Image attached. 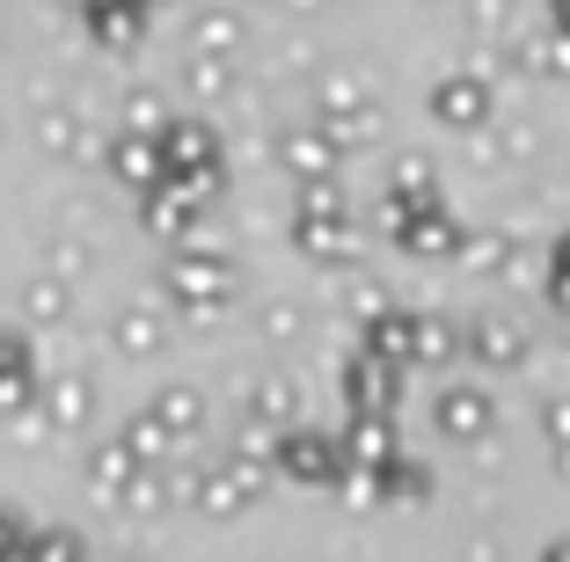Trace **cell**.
<instances>
[{
  "label": "cell",
  "instance_id": "obj_1",
  "mask_svg": "<svg viewBox=\"0 0 570 562\" xmlns=\"http://www.w3.org/2000/svg\"><path fill=\"white\" fill-rule=\"evenodd\" d=\"M549 562H570V541H563V548H556V555H549Z\"/></svg>",
  "mask_w": 570,
  "mask_h": 562
}]
</instances>
